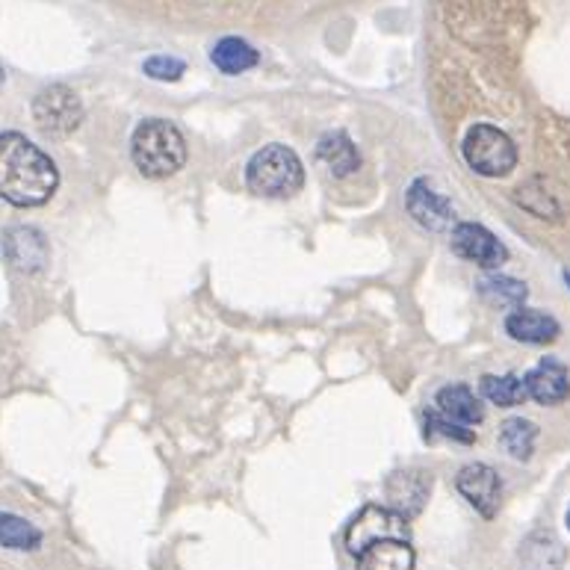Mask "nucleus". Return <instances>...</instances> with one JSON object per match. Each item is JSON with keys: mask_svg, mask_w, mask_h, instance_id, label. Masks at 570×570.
<instances>
[{"mask_svg": "<svg viewBox=\"0 0 570 570\" xmlns=\"http://www.w3.org/2000/svg\"><path fill=\"white\" fill-rule=\"evenodd\" d=\"M60 172L24 133H0V199L12 207H39L57 193Z\"/></svg>", "mask_w": 570, "mask_h": 570, "instance_id": "f257e3e1", "label": "nucleus"}, {"mask_svg": "<svg viewBox=\"0 0 570 570\" xmlns=\"http://www.w3.org/2000/svg\"><path fill=\"white\" fill-rule=\"evenodd\" d=\"M133 163L145 177H169L181 172L186 163V142L184 133L166 119H145L133 131L131 142Z\"/></svg>", "mask_w": 570, "mask_h": 570, "instance_id": "f03ea898", "label": "nucleus"}, {"mask_svg": "<svg viewBox=\"0 0 570 570\" xmlns=\"http://www.w3.org/2000/svg\"><path fill=\"white\" fill-rule=\"evenodd\" d=\"M246 184L264 199H289L305 184V169L296 151L287 145H266L248 160Z\"/></svg>", "mask_w": 570, "mask_h": 570, "instance_id": "7ed1b4c3", "label": "nucleus"}, {"mask_svg": "<svg viewBox=\"0 0 570 570\" xmlns=\"http://www.w3.org/2000/svg\"><path fill=\"white\" fill-rule=\"evenodd\" d=\"M465 160L476 175L506 177L518 166V149L509 133H502L493 124H474L465 136Z\"/></svg>", "mask_w": 570, "mask_h": 570, "instance_id": "20e7f679", "label": "nucleus"}, {"mask_svg": "<svg viewBox=\"0 0 570 570\" xmlns=\"http://www.w3.org/2000/svg\"><path fill=\"white\" fill-rule=\"evenodd\" d=\"M411 520L396 515L387 506H367L355 515V520L346 529V550L352 556L364 553L367 547L381 544V541H411Z\"/></svg>", "mask_w": 570, "mask_h": 570, "instance_id": "39448f33", "label": "nucleus"}, {"mask_svg": "<svg viewBox=\"0 0 570 570\" xmlns=\"http://www.w3.org/2000/svg\"><path fill=\"white\" fill-rule=\"evenodd\" d=\"M33 119L44 136H69L83 122V104L74 89L53 83L33 98Z\"/></svg>", "mask_w": 570, "mask_h": 570, "instance_id": "423d86ee", "label": "nucleus"}, {"mask_svg": "<svg viewBox=\"0 0 570 570\" xmlns=\"http://www.w3.org/2000/svg\"><path fill=\"white\" fill-rule=\"evenodd\" d=\"M452 252L482 269H500L509 261V248L493 237L491 231L476 225V222H458L452 228Z\"/></svg>", "mask_w": 570, "mask_h": 570, "instance_id": "0eeeda50", "label": "nucleus"}, {"mask_svg": "<svg viewBox=\"0 0 570 570\" xmlns=\"http://www.w3.org/2000/svg\"><path fill=\"white\" fill-rule=\"evenodd\" d=\"M456 488L458 493L465 497L470 506H474L482 518L491 520L497 511H500V500H502V485L497 470L488 465H467L458 470L456 476Z\"/></svg>", "mask_w": 570, "mask_h": 570, "instance_id": "6e6552de", "label": "nucleus"}, {"mask_svg": "<svg viewBox=\"0 0 570 570\" xmlns=\"http://www.w3.org/2000/svg\"><path fill=\"white\" fill-rule=\"evenodd\" d=\"M387 509L403 515L405 520H414L429 500L431 479L423 470H399L387 479Z\"/></svg>", "mask_w": 570, "mask_h": 570, "instance_id": "1a4fd4ad", "label": "nucleus"}, {"mask_svg": "<svg viewBox=\"0 0 570 570\" xmlns=\"http://www.w3.org/2000/svg\"><path fill=\"white\" fill-rule=\"evenodd\" d=\"M527 394L529 399H536L538 405H559L570 396V373L562 360L544 358L541 364L529 369L527 376Z\"/></svg>", "mask_w": 570, "mask_h": 570, "instance_id": "9d476101", "label": "nucleus"}, {"mask_svg": "<svg viewBox=\"0 0 570 570\" xmlns=\"http://www.w3.org/2000/svg\"><path fill=\"white\" fill-rule=\"evenodd\" d=\"M408 211L423 228L429 231H447L452 228V204L447 202V195H440L438 190H431L429 181H414L408 190Z\"/></svg>", "mask_w": 570, "mask_h": 570, "instance_id": "9b49d317", "label": "nucleus"}, {"mask_svg": "<svg viewBox=\"0 0 570 570\" xmlns=\"http://www.w3.org/2000/svg\"><path fill=\"white\" fill-rule=\"evenodd\" d=\"M506 332L511 340L529 343V346H547L559 337V323L544 311H532V307H518L506 316Z\"/></svg>", "mask_w": 570, "mask_h": 570, "instance_id": "f8f14e48", "label": "nucleus"}, {"mask_svg": "<svg viewBox=\"0 0 570 570\" xmlns=\"http://www.w3.org/2000/svg\"><path fill=\"white\" fill-rule=\"evenodd\" d=\"M7 257L21 273H35L48 261V243L35 228H12L7 234Z\"/></svg>", "mask_w": 570, "mask_h": 570, "instance_id": "ddd939ff", "label": "nucleus"}, {"mask_svg": "<svg viewBox=\"0 0 570 570\" xmlns=\"http://www.w3.org/2000/svg\"><path fill=\"white\" fill-rule=\"evenodd\" d=\"M435 411L444 414L447 420L458 423V426H479L485 417V408L479 405V399H476V394L470 390V387L465 385H449L444 387L438 394V399H435Z\"/></svg>", "mask_w": 570, "mask_h": 570, "instance_id": "4468645a", "label": "nucleus"}, {"mask_svg": "<svg viewBox=\"0 0 570 570\" xmlns=\"http://www.w3.org/2000/svg\"><path fill=\"white\" fill-rule=\"evenodd\" d=\"M523 570H562L564 547L550 529H536L520 547Z\"/></svg>", "mask_w": 570, "mask_h": 570, "instance_id": "2eb2a0df", "label": "nucleus"}, {"mask_svg": "<svg viewBox=\"0 0 570 570\" xmlns=\"http://www.w3.org/2000/svg\"><path fill=\"white\" fill-rule=\"evenodd\" d=\"M316 160H319L334 177L352 175V172L360 166L358 149H355V142H352L343 131L325 133L323 140L316 142Z\"/></svg>", "mask_w": 570, "mask_h": 570, "instance_id": "dca6fc26", "label": "nucleus"}, {"mask_svg": "<svg viewBox=\"0 0 570 570\" xmlns=\"http://www.w3.org/2000/svg\"><path fill=\"white\" fill-rule=\"evenodd\" d=\"M411 541H381L355 556V570H414Z\"/></svg>", "mask_w": 570, "mask_h": 570, "instance_id": "f3484780", "label": "nucleus"}, {"mask_svg": "<svg viewBox=\"0 0 570 570\" xmlns=\"http://www.w3.org/2000/svg\"><path fill=\"white\" fill-rule=\"evenodd\" d=\"M211 60L222 74H231V78H234V74H243V71L255 69L257 51L246 42V39L228 35V39L216 42V48L211 51Z\"/></svg>", "mask_w": 570, "mask_h": 570, "instance_id": "a211bd4d", "label": "nucleus"}, {"mask_svg": "<svg viewBox=\"0 0 570 570\" xmlns=\"http://www.w3.org/2000/svg\"><path fill=\"white\" fill-rule=\"evenodd\" d=\"M479 293L488 305L493 307H523L529 289L527 284H520L518 278H509V275H488L485 282H479Z\"/></svg>", "mask_w": 570, "mask_h": 570, "instance_id": "6ab92c4d", "label": "nucleus"}, {"mask_svg": "<svg viewBox=\"0 0 570 570\" xmlns=\"http://www.w3.org/2000/svg\"><path fill=\"white\" fill-rule=\"evenodd\" d=\"M536 440H538V426L532 420H523V417H511V420L502 423L500 444L511 458H518V461H527V458L532 456V449H536Z\"/></svg>", "mask_w": 570, "mask_h": 570, "instance_id": "aec40b11", "label": "nucleus"}, {"mask_svg": "<svg viewBox=\"0 0 570 570\" xmlns=\"http://www.w3.org/2000/svg\"><path fill=\"white\" fill-rule=\"evenodd\" d=\"M482 396L491 405H500V408H515V405L527 403V381L518 376H485L482 378Z\"/></svg>", "mask_w": 570, "mask_h": 570, "instance_id": "412c9836", "label": "nucleus"}, {"mask_svg": "<svg viewBox=\"0 0 570 570\" xmlns=\"http://www.w3.org/2000/svg\"><path fill=\"white\" fill-rule=\"evenodd\" d=\"M0 544L9 547V550H39L42 544V532L27 523L24 518H16V515H0Z\"/></svg>", "mask_w": 570, "mask_h": 570, "instance_id": "4be33fe9", "label": "nucleus"}, {"mask_svg": "<svg viewBox=\"0 0 570 570\" xmlns=\"http://www.w3.org/2000/svg\"><path fill=\"white\" fill-rule=\"evenodd\" d=\"M458 440V444H474V429L458 426V423L447 420L444 414L431 411L426 414V440Z\"/></svg>", "mask_w": 570, "mask_h": 570, "instance_id": "5701e85b", "label": "nucleus"}, {"mask_svg": "<svg viewBox=\"0 0 570 570\" xmlns=\"http://www.w3.org/2000/svg\"><path fill=\"white\" fill-rule=\"evenodd\" d=\"M184 60H177V57H151L145 60V74L154 80H177L184 74Z\"/></svg>", "mask_w": 570, "mask_h": 570, "instance_id": "b1692460", "label": "nucleus"}, {"mask_svg": "<svg viewBox=\"0 0 570 570\" xmlns=\"http://www.w3.org/2000/svg\"><path fill=\"white\" fill-rule=\"evenodd\" d=\"M3 78H7V74H3V65H0V86H3Z\"/></svg>", "mask_w": 570, "mask_h": 570, "instance_id": "393cba45", "label": "nucleus"}, {"mask_svg": "<svg viewBox=\"0 0 570 570\" xmlns=\"http://www.w3.org/2000/svg\"><path fill=\"white\" fill-rule=\"evenodd\" d=\"M564 523H568V529H570V506H568V515H564Z\"/></svg>", "mask_w": 570, "mask_h": 570, "instance_id": "a878e982", "label": "nucleus"}, {"mask_svg": "<svg viewBox=\"0 0 570 570\" xmlns=\"http://www.w3.org/2000/svg\"><path fill=\"white\" fill-rule=\"evenodd\" d=\"M564 282H568V287H570V273H564Z\"/></svg>", "mask_w": 570, "mask_h": 570, "instance_id": "bb28decb", "label": "nucleus"}]
</instances>
